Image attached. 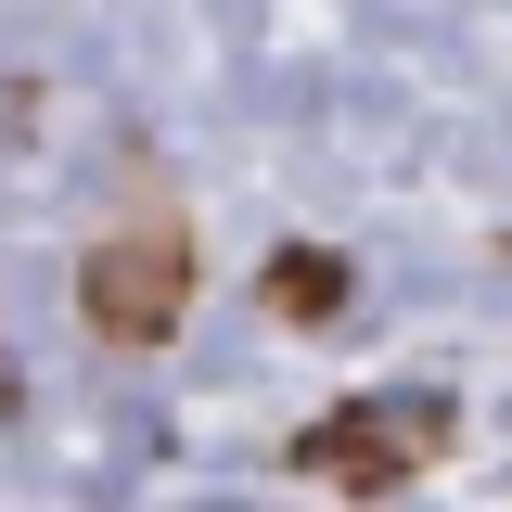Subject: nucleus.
<instances>
[{"instance_id": "f257e3e1", "label": "nucleus", "mask_w": 512, "mask_h": 512, "mask_svg": "<svg viewBox=\"0 0 512 512\" xmlns=\"http://www.w3.org/2000/svg\"><path fill=\"white\" fill-rule=\"evenodd\" d=\"M180 308H192L180 218H128V231H103V244L77 256V320L103 346H154V333H180Z\"/></svg>"}, {"instance_id": "f03ea898", "label": "nucleus", "mask_w": 512, "mask_h": 512, "mask_svg": "<svg viewBox=\"0 0 512 512\" xmlns=\"http://www.w3.org/2000/svg\"><path fill=\"white\" fill-rule=\"evenodd\" d=\"M295 461H308L320 487L384 500V487H410V474H436V461H448V410H436V397H372L359 423H320Z\"/></svg>"}]
</instances>
